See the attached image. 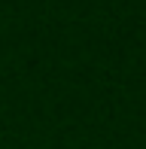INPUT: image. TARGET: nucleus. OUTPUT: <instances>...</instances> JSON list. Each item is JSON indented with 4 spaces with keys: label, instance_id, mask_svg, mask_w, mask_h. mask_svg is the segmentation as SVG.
<instances>
[]
</instances>
